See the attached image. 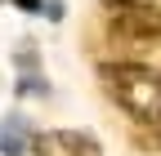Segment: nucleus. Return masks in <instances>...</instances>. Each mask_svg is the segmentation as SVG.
I'll return each instance as SVG.
<instances>
[{
	"label": "nucleus",
	"instance_id": "obj_1",
	"mask_svg": "<svg viewBox=\"0 0 161 156\" xmlns=\"http://www.w3.org/2000/svg\"><path fill=\"white\" fill-rule=\"evenodd\" d=\"M98 81H103L108 98L134 116L139 125H157L161 116V71L143 67V63H103L98 67Z\"/></svg>",
	"mask_w": 161,
	"mask_h": 156
},
{
	"label": "nucleus",
	"instance_id": "obj_2",
	"mask_svg": "<svg viewBox=\"0 0 161 156\" xmlns=\"http://www.w3.org/2000/svg\"><path fill=\"white\" fill-rule=\"evenodd\" d=\"M108 31L121 45H157L161 40V9L157 5H139V0L125 5V9H112Z\"/></svg>",
	"mask_w": 161,
	"mask_h": 156
},
{
	"label": "nucleus",
	"instance_id": "obj_3",
	"mask_svg": "<svg viewBox=\"0 0 161 156\" xmlns=\"http://www.w3.org/2000/svg\"><path fill=\"white\" fill-rule=\"evenodd\" d=\"M31 152L36 156H98V143L72 129H49V134H31Z\"/></svg>",
	"mask_w": 161,
	"mask_h": 156
},
{
	"label": "nucleus",
	"instance_id": "obj_4",
	"mask_svg": "<svg viewBox=\"0 0 161 156\" xmlns=\"http://www.w3.org/2000/svg\"><path fill=\"white\" fill-rule=\"evenodd\" d=\"M23 143H27V134H23V125L9 116L5 129H0V152H5V156H18V152H23Z\"/></svg>",
	"mask_w": 161,
	"mask_h": 156
},
{
	"label": "nucleus",
	"instance_id": "obj_5",
	"mask_svg": "<svg viewBox=\"0 0 161 156\" xmlns=\"http://www.w3.org/2000/svg\"><path fill=\"white\" fill-rule=\"evenodd\" d=\"M108 9H125V5H134V0H103Z\"/></svg>",
	"mask_w": 161,
	"mask_h": 156
},
{
	"label": "nucleus",
	"instance_id": "obj_6",
	"mask_svg": "<svg viewBox=\"0 0 161 156\" xmlns=\"http://www.w3.org/2000/svg\"><path fill=\"white\" fill-rule=\"evenodd\" d=\"M14 5H23V9H40V0H14Z\"/></svg>",
	"mask_w": 161,
	"mask_h": 156
},
{
	"label": "nucleus",
	"instance_id": "obj_7",
	"mask_svg": "<svg viewBox=\"0 0 161 156\" xmlns=\"http://www.w3.org/2000/svg\"><path fill=\"white\" fill-rule=\"evenodd\" d=\"M152 129H157V143H161V116H157V125H152Z\"/></svg>",
	"mask_w": 161,
	"mask_h": 156
}]
</instances>
